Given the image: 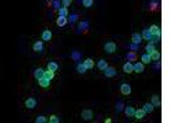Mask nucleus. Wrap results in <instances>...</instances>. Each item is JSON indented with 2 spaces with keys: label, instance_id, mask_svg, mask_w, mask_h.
<instances>
[{
  "label": "nucleus",
  "instance_id": "nucleus-17",
  "mask_svg": "<svg viewBox=\"0 0 185 123\" xmlns=\"http://www.w3.org/2000/svg\"><path fill=\"white\" fill-rule=\"evenodd\" d=\"M33 75H35V79H41V78H43V75H44V70L42 69V68H37L36 70H35V73H33Z\"/></svg>",
  "mask_w": 185,
  "mask_h": 123
},
{
  "label": "nucleus",
  "instance_id": "nucleus-7",
  "mask_svg": "<svg viewBox=\"0 0 185 123\" xmlns=\"http://www.w3.org/2000/svg\"><path fill=\"white\" fill-rule=\"evenodd\" d=\"M133 72L135 73H143L144 72V64L142 62H137L136 64H133Z\"/></svg>",
  "mask_w": 185,
  "mask_h": 123
},
{
  "label": "nucleus",
  "instance_id": "nucleus-27",
  "mask_svg": "<svg viewBox=\"0 0 185 123\" xmlns=\"http://www.w3.org/2000/svg\"><path fill=\"white\" fill-rule=\"evenodd\" d=\"M154 51H155V47H154L153 42H149V43H148L147 46H146V52H147L148 54H151L152 52H154Z\"/></svg>",
  "mask_w": 185,
  "mask_h": 123
},
{
  "label": "nucleus",
  "instance_id": "nucleus-22",
  "mask_svg": "<svg viewBox=\"0 0 185 123\" xmlns=\"http://www.w3.org/2000/svg\"><path fill=\"white\" fill-rule=\"evenodd\" d=\"M43 78H46V79H48V80L52 81V79H54V72H52V70H50V69L44 70V75H43Z\"/></svg>",
  "mask_w": 185,
  "mask_h": 123
},
{
  "label": "nucleus",
  "instance_id": "nucleus-35",
  "mask_svg": "<svg viewBox=\"0 0 185 123\" xmlns=\"http://www.w3.org/2000/svg\"><path fill=\"white\" fill-rule=\"evenodd\" d=\"M111 122V118H106L105 120V123H110Z\"/></svg>",
  "mask_w": 185,
  "mask_h": 123
},
{
  "label": "nucleus",
  "instance_id": "nucleus-32",
  "mask_svg": "<svg viewBox=\"0 0 185 123\" xmlns=\"http://www.w3.org/2000/svg\"><path fill=\"white\" fill-rule=\"evenodd\" d=\"M50 123H59V118L56 114H52L50 116Z\"/></svg>",
  "mask_w": 185,
  "mask_h": 123
},
{
  "label": "nucleus",
  "instance_id": "nucleus-23",
  "mask_svg": "<svg viewBox=\"0 0 185 123\" xmlns=\"http://www.w3.org/2000/svg\"><path fill=\"white\" fill-rule=\"evenodd\" d=\"M68 14H69L68 7H64V6L58 7V15H59V16H67Z\"/></svg>",
  "mask_w": 185,
  "mask_h": 123
},
{
  "label": "nucleus",
  "instance_id": "nucleus-18",
  "mask_svg": "<svg viewBox=\"0 0 185 123\" xmlns=\"http://www.w3.org/2000/svg\"><path fill=\"white\" fill-rule=\"evenodd\" d=\"M83 64L85 65V68H87V69H92V68H94V65H95V63H94L92 59L88 58V59H85V61L83 62Z\"/></svg>",
  "mask_w": 185,
  "mask_h": 123
},
{
  "label": "nucleus",
  "instance_id": "nucleus-9",
  "mask_svg": "<svg viewBox=\"0 0 185 123\" xmlns=\"http://www.w3.org/2000/svg\"><path fill=\"white\" fill-rule=\"evenodd\" d=\"M122 70H124V73H126V74H131V73H133V64H132L131 62L125 63Z\"/></svg>",
  "mask_w": 185,
  "mask_h": 123
},
{
  "label": "nucleus",
  "instance_id": "nucleus-20",
  "mask_svg": "<svg viewBox=\"0 0 185 123\" xmlns=\"http://www.w3.org/2000/svg\"><path fill=\"white\" fill-rule=\"evenodd\" d=\"M153 110H154V106L152 105V103H144L143 105V111L146 113H152Z\"/></svg>",
  "mask_w": 185,
  "mask_h": 123
},
{
  "label": "nucleus",
  "instance_id": "nucleus-24",
  "mask_svg": "<svg viewBox=\"0 0 185 123\" xmlns=\"http://www.w3.org/2000/svg\"><path fill=\"white\" fill-rule=\"evenodd\" d=\"M47 69H50V70H52V72L56 73V72L58 70V64H57L56 62H50V63L47 64Z\"/></svg>",
  "mask_w": 185,
  "mask_h": 123
},
{
  "label": "nucleus",
  "instance_id": "nucleus-11",
  "mask_svg": "<svg viewBox=\"0 0 185 123\" xmlns=\"http://www.w3.org/2000/svg\"><path fill=\"white\" fill-rule=\"evenodd\" d=\"M141 36H142V39H146V41H148V42L153 39V36H152V33L149 32V30L148 28L143 30V32H142V35Z\"/></svg>",
  "mask_w": 185,
  "mask_h": 123
},
{
  "label": "nucleus",
  "instance_id": "nucleus-13",
  "mask_svg": "<svg viewBox=\"0 0 185 123\" xmlns=\"http://www.w3.org/2000/svg\"><path fill=\"white\" fill-rule=\"evenodd\" d=\"M146 116V112L143 111V109H138L135 111V114H133V117H136V120H142Z\"/></svg>",
  "mask_w": 185,
  "mask_h": 123
},
{
  "label": "nucleus",
  "instance_id": "nucleus-1",
  "mask_svg": "<svg viewBox=\"0 0 185 123\" xmlns=\"http://www.w3.org/2000/svg\"><path fill=\"white\" fill-rule=\"evenodd\" d=\"M92 117H94V113H92L91 110H89V109L83 110V112H81V118H83L84 121H91Z\"/></svg>",
  "mask_w": 185,
  "mask_h": 123
},
{
  "label": "nucleus",
  "instance_id": "nucleus-2",
  "mask_svg": "<svg viewBox=\"0 0 185 123\" xmlns=\"http://www.w3.org/2000/svg\"><path fill=\"white\" fill-rule=\"evenodd\" d=\"M104 51L106 52V53H115V51H116V44H115L114 42H107L105 46H104Z\"/></svg>",
  "mask_w": 185,
  "mask_h": 123
},
{
  "label": "nucleus",
  "instance_id": "nucleus-28",
  "mask_svg": "<svg viewBox=\"0 0 185 123\" xmlns=\"http://www.w3.org/2000/svg\"><path fill=\"white\" fill-rule=\"evenodd\" d=\"M77 70H78V73H80V74H84L85 72H87V68H85V65L83 64V63H79L78 64V66H77Z\"/></svg>",
  "mask_w": 185,
  "mask_h": 123
},
{
  "label": "nucleus",
  "instance_id": "nucleus-33",
  "mask_svg": "<svg viewBox=\"0 0 185 123\" xmlns=\"http://www.w3.org/2000/svg\"><path fill=\"white\" fill-rule=\"evenodd\" d=\"M61 3L64 7H69L70 4H72V0H61Z\"/></svg>",
  "mask_w": 185,
  "mask_h": 123
},
{
  "label": "nucleus",
  "instance_id": "nucleus-12",
  "mask_svg": "<svg viewBox=\"0 0 185 123\" xmlns=\"http://www.w3.org/2000/svg\"><path fill=\"white\" fill-rule=\"evenodd\" d=\"M151 101H152L151 103H152V105H153L154 107H161V105H162V103H161V97H159L158 95H153V96H152Z\"/></svg>",
  "mask_w": 185,
  "mask_h": 123
},
{
  "label": "nucleus",
  "instance_id": "nucleus-29",
  "mask_svg": "<svg viewBox=\"0 0 185 123\" xmlns=\"http://www.w3.org/2000/svg\"><path fill=\"white\" fill-rule=\"evenodd\" d=\"M47 121H48V118L44 117V116H37V118L35 120L36 123H46Z\"/></svg>",
  "mask_w": 185,
  "mask_h": 123
},
{
  "label": "nucleus",
  "instance_id": "nucleus-31",
  "mask_svg": "<svg viewBox=\"0 0 185 123\" xmlns=\"http://www.w3.org/2000/svg\"><path fill=\"white\" fill-rule=\"evenodd\" d=\"M127 58H128V62H133V61H136V59H137L136 54L133 53V52H130V53L127 54Z\"/></svg>",
  "mask_w": 185,
  "mask_h": 123
},
{
  "label": "nucleus",
  "instance_id": "nucleus-3",
  "mask_svg": "<svg viewBox=\"0 0 185 123\" xmlns=\"http://www.w3.org/2000/svg\"><path fill=\"white\" fill-rule=\"evenodd\" d=\"M148 30H149V32L152 33V36H157L158 38H161V27H159V26L152 25Z\"/></svg>",
  "mask_w": 185,
  "mask_h": 123
},
{
  "label": "nucleus",
  "instance_id": "nucleus-19",
  "mask_svg": "<svg viewBox=\"0 0 185 123\" xmlns=\"http://www.w3.org/2000/svg\"><path fill=\"white\" fill-rule=\"evenodd\" d=\"M135 109H133L132 106H127V107H125V114L127 117H132L133 114H135Z\"/></svg>",
  "mask_w": 185,
  "mask_h": 123
},
{
  "label": "nucleus",
  "instance_id": "nucleus-34",
  "mask_svg": "<svg viewBox=\"0 0 185 123\" xmlns=\"http://www.w3.org/2000/svg\"><path fill=\"white\" fill-rule=\"evenodd\" d=\"M75 18H77V16H75V15H73V16H72V20H70V21L74 22V21H75Z\"/></svg>",
  "mask_w": 185,
  "mask_h": 123
},
{
  "label": "nucleus",
  "instance_id": "nucleus-16",
  "mask_svg": "<svg viewBox=\"0 0 185 123\" xmlns=\"http://www.w3.org/2000/svg\"><path fill=\"white\" fill-rule=\"evenodd\" d=\"M142 36L139 35V33H133L132 35V43H135V44H139V43H142Z\"/></svg>",
  "mask_w": 185,
  "mask_h": 123
},
{
  "label": "nucleus",
  "instance_id": "nucleus-15",
  "mask_svg": "<svg viewBox=\"0 0 185 123\" xmlns=\"http://www.w3.org/2000/svg\"><path fill=\"white\" fill-rule=\"evenodd\" d=\"M96 65H98V69L101 70V72H104V70H105L107 66H109V64H107V62L105 61V59H100Z\"/></svg>",
  "mask_w": 185,
  "mask_h": 123
},
{
  "label": "nucleus",
  "instance_id": "nucleus-21",
  "mask_svg": "<svg viewBox=\"0 0 185 123\" xmlns=\"http://www.w3.org/2000/svg\"><path fill=\"white\" fill-rule=\"evenodd\" d=\"M141 62L143 63V64H149V63L152 62V59H151V55L148 54V53H144L142 57H141Z\"/></svg>",
  "mask_w": 185,
  "mask_h": 123
},
{
  "label": "nucleus",
  "instance_id": "nucleus-6",
  "mask_svg": "<svg viewBox=\"0 0 185 123\" xmlns=\"http://www.w3.org/2000/svg\"><path fill=\"white\" fill-rule=\"evenodd\" d=\"M120 91H121V94L122 95H125V96H128L130 94H131V86H130L128 84H122L121 85V87H120Z\"/></svg>",
  "mask_w": 185,
  "mask_h": 123
},
{
  "label": "nucleus",
  "instance_id": "nucleus-5",
  "mask_svg": "<svg viewBox=\"0 0 185 123\" xmlns=\"http://www.w3.org/2000/svg\"><path fill=\"white\" fill-rule=\"evenodd\" d=\"M104 74H105L106 78H114L116 75V69L114 66H107V68L104 70Z\"/></svg>",
  "mask_w": 185,
  "mask_h": 123
},
{
  "label": "nucleus",
  "instance_id": "nucleus-10",
  "mask_svg": "<svg viewBox=\"0 0 185 123\" xmlns=\"http://www.w3.org/2000/svg\"><path fill=\"white\" fill-rule=\"evenodd\" d=\"M38 84H40L41 87L48 89V87H50V85H51V80L46 79V78H41V79H38Z\"/></svg>",
  "mask_w": 185,
  "mask_h": 123
},
{
  "label": "nucleus",
  "instance_id": "nucleus-4",
  "mask_svg": "<svg viewBox=\"0 0 185 123\" xmlns=\"http://www.w3.org/2000/svg\"><path fill=\"white\" fill-rule=\"evenodd\" d=\"M36 105H37V101H36V99H33V97H28L25 101V106L30 110H33L36 107Z\"/></svg>",
  "mask_w": 185,
  "mask_h": 123
},
{
  "label": "nucleus",
  "instance_id": "nucleus-8",
  "mask_svg": "<svg viewBox=\"0 0 185 123\" xmlns=\"http://www.w3.org/2000/svg\"><path fill=\"white\" fill-rule=\"evenodd\" d=\"M41 38H42V41H44V42H50V41L52 39V32L50 31V30H43Z\"/></svg>",
  "mask_w": 185,
  "mask_h": 123
},
{
  "label": "nucleus",
  "instance_id": "nucleus-26",
  "mask_svg": "<svg viewBox=\"0 0 185 123\" xmlns=\"http://www.w3.org/2000/svg\"><path fill=\"white\" fill-rule=\"evenodd\" d=\"M149 55H151L152 61H159V59H161V52H158L157 49H155L154 52H152Z\"/></svg>",
  "mask_w": 185,
  "mask_h": 123
},
{
  "label": "nucleus",
  "instance_id": "nucleus-14",
  "mask_svg": "<svg viewBox=\"0 0 185 123\" xmlns=\"http://www.w3.org/2000/svg\"><path fill=\"white\" fill-rule=\"evenodd\" d=\"M68 24V20H67V16H59L58 15V18H57V26L59 27H63Z\"/></svg>",
  "mask_w": 185,
  "mask_h": 123
},
{
  "label": "nucleus",
  "instance_id": "nucleus-25",
  "mask_svg": "<svg viewBox=\"0 0 185 123\" xmlns=\"http://www.w3.org/2000/svg\"><path fill=\"white\" fill-rule=\"evenodd\" d=\"M42 49H43V43L41 42V41L35 42V44H33V51H35V52H41Z\"/></svg>",
  "mask_w": 185,
  "mask_h": 123
},
{
  "label": "nucleus",
  "instance_id": "nucleus-30",
  "mask_svg": "<svg viewBox=\"0 0 185 123\" xmlns=\"http://www.w3.org/2000/svg\"><path fill=\"white\" fill-rule=\"evenodd\" d=\"M81 3H83L84 7H90L94 4V0H81Z\"/></svg>",
  "mask_w": 185,
  "mask_h": 123
}]
</instances>
